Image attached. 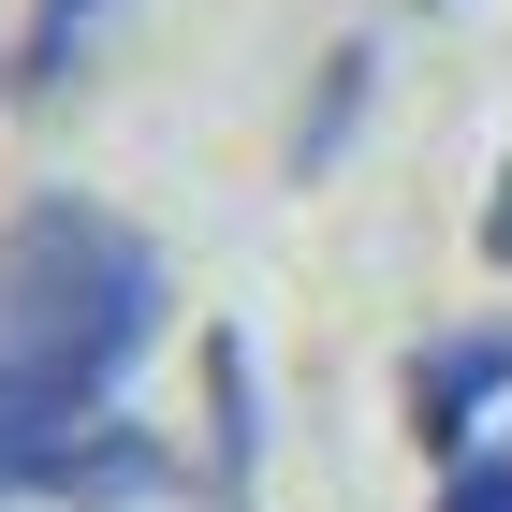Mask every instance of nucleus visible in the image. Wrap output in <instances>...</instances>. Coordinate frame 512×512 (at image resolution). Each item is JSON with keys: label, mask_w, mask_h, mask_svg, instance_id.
Returning a JSON list of instances; mask_svg holds the SVG:
<instances>
[{"label": "nucleus", "mask_w": 512, "mask_h": 512, "mask_svg": "<svg viewBox=\"0 0 512 512\" xmlns=\"http://www.w3.org/2000/svg\"><path fill=\"white\" fill-rule=\"evenodd\" d=\"M366 103H381V44H337V59H322V88L293 103V176H322V161L352 147Z\"/></svg>", "instance_id": "6"}, {"label": "nucleus", "mask_w": 512, "mask_h": 512, "mask_svg": "<svg viewBox=\"0 0 512 512\" xmlns=\"http://www.w3.org/2000/svg\"><path fill=\"white\" fill-rule=\"evenodd\" d=\"M425 512H512V425L483 439V454H454V469L425 483Z\"/></svg>", "instance_id": "7"}, {"label": "nucleus", "mask_w": 512, "mask_h": 512, "mask_svg": "<svg viewBox=\"0 0 512 512\" xmlns=\"http://www.w3.org/2000/svg\"><path fill=\"white\" fill-rule=\"evenodd\" d=\"M103 30H118V0H30V15H15V44H0V103H15V118H44V103L88 74V44H103Z\"/></svg>", "instance_id": "5"}, {"label": "nucleus", "mask_w": 512, "mask_h": 512, "mask_svg": "<svg viewBox=\"0 0 512 512\" xmlns=\"http://www.w3.org/2000/svg\"><path fill=\"white\" fill-rule=\"evenodd\" d=\"M15 498H59V512H147V498H191V454L132 410V395H44V381H0V512Z\"/></svg>", "instance_id": "2"}, {"label": "nucleus", "mask_w": 512, "mask_h": 512, "mask_svg": "<svg viewBox=\"0 0 512 512\" xmlns=\"http://www.w3.org/2000/svg\"><path fill=\"white\" fill-rule=\"evenodd\" d=\"M395 410H410V439H425L439 469L483 454V439L512 425V308H498V322H439L425 352L395 366Z\"/></svg>", "instance_id": "3"}, {"label": "nucleus", "mask_w": 512, "mask_h": 512, "mask_svg": "<svg viewBox=\"0 0 512 512\" xmlns=\"http://www.w3.org/2000/svg\"><path fill=\"white\" fill-rule=\"evenodd\" d=\"M161 322H176V278H161V249L132 235L118 205L30 191L0 220V381L118 395L132 366L161 352Z\"/></svg>", "instance_id": "1"}, {"label": "nucleus", "mask_w": 512, "mask_h": 512, "mask_svg": "<svg viewBox=\"0 0 512 512\" xmlns=\"http://www.w3.org/2000/svg\"><path fill=\"white\" fill-rule=\"evenodd\" d=\"M191 381H205L191 498H205V512H264V381H249V337H235V322H205V337H191Z\"/></svg>", "instance_id": "4"}, {"label": "nucleus", "mask_w": 512, "mask_h": 512, "mask_svg": "<svg viewBox=\"0 0 512 512\" xmlns=\"http://www.w3.org/2000/svg\"><path fill=\"white\" fill-rule=\"evenodd\" d=\"M483 264H512V147H498V191H483Z\"/></svg>", "instance_id": "8"}]
</instances>
